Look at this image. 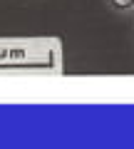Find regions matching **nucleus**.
<instances>
[{
  "label": "nucleus",
  "instance_id": "obj_1",
  "mask_svg": "<svg viewBox=\"0 0 134 149\" xmlns=\"http://www.w3.org/2000/svg\"><path fill=\"white\" fill-rule=\"evenodd\" d=\"M114 10H134V0H109Z\"/></svg>",
  "mask_w": 134,
  "mask_h": 149
}]
</instances>
